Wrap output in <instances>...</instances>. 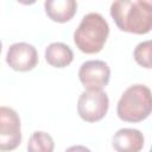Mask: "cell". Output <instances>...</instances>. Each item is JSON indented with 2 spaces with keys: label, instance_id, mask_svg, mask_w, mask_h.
Returning <instances> with one entry per match:
<instances>
[{
  "label": "cell",
  "instance_id": "cell-8",
  "mask_svg": "<svg viewBox=\"0 0 152 152\" xmlns=\"http://www.w3.org/2000/svg\"><path fill=\"white\" fill-rule=\"evenodd\" d=\"M144 144V134L135 128H120L112 138L115 152H140Z\"/></svg>",
  "mask_w": 152,
  "mask_h": 152
},
{
  "label": "cell",
  "instance_id": "cell-7",
  "mask_svg": "<svg viewBox=\"0 0 152 152\" xmlns=\"http://www.w3.org/2000/svg\"><path fill=\"white\" fill-rule=\"evenodd\" d=\"M6 63L15 71H30L38 64V52L32 44L14 43L7 50Z\"/></svg>",
  "mask_w": 152,
  "mask_h": 152
},
{
  "label": "cell",
  "instance_id": "cell-14",
  "mask_svg": "<svg viewBox=\"0 0 152 152\" xmlns=\"http://www.w3.org/2000/svg\"><path fill=\"white\" fill-rule=\"evenodd\" d=\"M1 50H2V43H1V40H0V53H1Z\"/></svg>",
  "mask_w": 152,
  "mask_h": 152
},
{
  "label": "cell",
  "instance_id": "cell-9",
  "mask_svg": "<svg viewBox=\"0 0 152 152\" xmlns=\"http://www.w3.org/2000/svg\"><path fill=\"white\" fill-rule=\"evenodd\" d=\"M46 15L56 23H66L72 19L77 11L75 0H46L44 2Z\"/></svg>",
  "mask_w": 152,
  "mask_h": 152
},
{
  "label": "cell",
  "instance_id": "cell-10",
  "mask_svg": "<svg viewBox=\"0 0 152 152\" xmlns=\"http://www.w3.org/2000/svg\"><path fill=\"white\" fill-rule=\"evenodd\" d=\"M74 59V53L70 46L64 43L55 42L45 49V61L53 68H65Z\"/></svg>",
  "mask_w": 152,
  "mask_h": 152
},
{
  "label": "cell",
  "instance_id": "cell-2",
  "mask_svg": "<svg viewBox=\"0 0 152 152\" xmlns=\"http://www.w3.org/2000/svg\"><path fill=\"white\" fill-rule=\"evenodd\" d=\"M108 34L109 25L107 20L100 13L91 12L82 18L74 32V43L84 53H97L103 49Z\"/></svg>",
  "mask_w": 152,
  "mask_h": 152
},
{
  "label": "cell",
  "instance_id": "cell-13",
  "mask_svg": "<svg viewBox=\"0 0 152 152\" xmlns=\"http://www.w3.org/2000/svg\"><path fill=\"white\" fill-rule=\"evenodd\" d=\"M65 152H91V151L83 145H74V146L68 147Z\"/></svg>",
  "mask_w": 152,
  "mask_h": 152
},
{
  "label": "cell",
  "instance_id": "cell-3",
  "mask_svg": "<svg viewBox=\"0 0 152 152\" xmlns=\"http://www.w3.org/2000/svg\"><path fill=\"white\" fill-rule=\"evenodd\" d=\"M152 110L151 90L144 84H133L121 95L116 106L118 116L126 122H140Z\"/></svg>",
  "mask_w": 152,
  "mask_h": 152
},
{
  "label": "cell",
  "instance_id": "cell-1",
  "mask_svg": "<svg viewBox=\"0 0 152 152\" xmlns=\"http://www.w3.org/2000/svg\"><path fill=\"white\" fill-rule=\"evenodd\" d=\"M110 15L125 32L146 34L152 28V4L145 0H118L110 5Z\"/></svg>",
  "mask_w": 152,
  "mask_h": 152
},
{
  "label": "cell",
  "instance_id": "cell-5",
  "mask_svg": "<svg viewBox=\"0 0 152 152\" xmlns=\"http://www.w3.org/2000/svg\"><path fill=\"white\" fill-rule=\"evenodd\" d=\"M21 142V122L18 113L0 106V152L15 150Z\"/></svg>",
  "mask_w": 152,
  "mask_h": 152
},
{
  "label": "cell",
  "instance_id": "cell-4",
  "mask_svg": "<svg viewBox=\"0 0 152 152\" xmlns=\"http://www.w3.org/2000/svg\"><path fill=\"white\" fill-rule=\"evenodd\" d=\"M109 108L108 95L103 90H84L77 101V113L86 122L103 119Z\"/></svg>",
  "mask_w": 152,
  "mask_h": 152
},
{
  "label": "cell",
  "instance_id": "cell-6",
  "mask_svg": "<svg viewBox=\"0 0 152 152\" xmlns=\"http://www.w3.org/2000/svg\"><path fill=\"white\" fill-rule=\"evenodd\" d=\"M78 78L86 90H102L109 82L110 68L103 61H87L80 66Z\"/></svg>",
  "mask_w": 152,
  "mask_h": 152
},
{
  "label": "cell",
  "instance_id": "cell-11",
  "mask_svg": "<svg viewBox=\"0 0 152 152\" xmlns=\"http://www.w3.org/2000/svg\"><path fill=\"white\" fill-rule=\"evenodd\" d=\"M53 148L52 137L43 131L33 132L27 142V152H53Z\"/></svg>",
  "mask_w": 152,
  "mask_h": 152
},
{
  "label": "cell",
  "instance_id": "cell-12",
  "mask_svg": "<svg viewBox=\"0 0 152 152\" xmlns=\"http://www.w3.org/2000/svg\"><path fill=\"white\" fill-rule=\"evenodd\" d=\"M151 40H145L139 43L134 51H133V57L135 59V62L146 69H151L152 64H151Z\"/></svg>",
  "mask_w": 152,
  "mask_h": 152
}]
</instances>
